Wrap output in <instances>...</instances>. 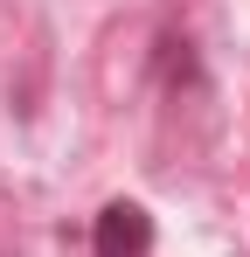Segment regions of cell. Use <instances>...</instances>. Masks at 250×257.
Returning <instances> with one entry per match:
<instances>
[{
  "label": "cell",
  "mask_w": 250,
  "mask_h": 257,
  "mask_svg": "<svg viewBox=\"0 0 250 257\" xmlns=\"http://www.w3.org/2000/svg\"><path fill=\"white\" fill-rule=\"evenodd\" d=\"M146 243H153V222L139 202H111L97 215V257H146Z\"/></svg>",
  "instance_id": "obj_1"
}]
</instances>
